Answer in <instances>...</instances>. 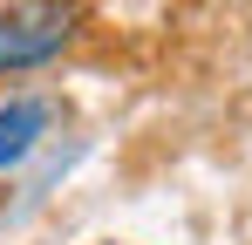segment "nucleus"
I'll return each instance as SVG.
<instances>
[{"mask_svg": "<svg viewBox=\"0 0 252 245\" xmlns=\"http://www.w3.org/2000/svg\"><path fill=\"white\" fill-rule=\"evenodd\" d=\"M48 122H55V109H48L41 95H7L0 102V170H14V163H28L34 150H41Z\"/></svg>", "mask_w": 252, "mask_h": 245, "instance_id": "2", "label": "nucleus"}, {"mask_svg": "<svg viewBox=\"0 0 252 245\" xmlns=\"http://www.w3.org/2000/svg\"><path fill=\"white\" fill-rule=\"evenodd\" d=\"M75 0H7L0 7V75L48 68L75 41Z\"/></svg>", "mask_w": 252, "mask_h": 245, "instance_id": "1", "label": "nucleus"}]
</instances>
